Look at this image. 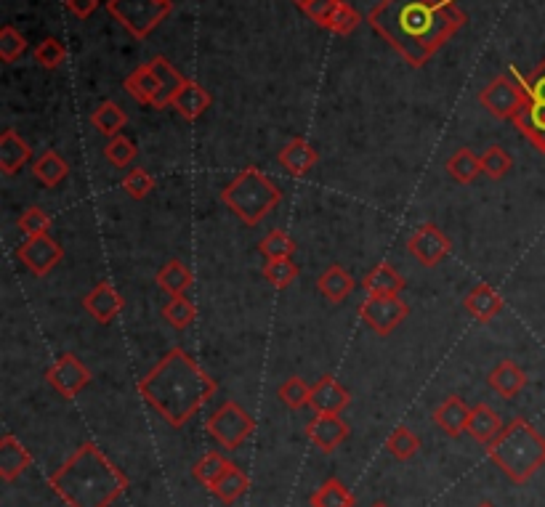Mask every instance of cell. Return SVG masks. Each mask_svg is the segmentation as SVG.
<instances>
[{
  "label": "cell",
  "instance_id": "6da1fadb",
  "mask_svg": "<svg viewBox=\"0 0 545 507\" xmlns=\"http://www.w3.org/2000/svg\"><path fill=\"white\" fill-rule=\"evenodd\" d=\"M367 22L410 67H423L463 27L455 0H381Z\"/></svg>",
  "mask_w": 545,
  "mask_h": 507
},
{
  "label": "cell",
  "instance_id": "7a4b0ae2",
  "mask_svg": "<svg viewBox=\"0 0 545 507\" xmlns=\"http://www.w3.org/2000/svg\"><path fill=\"white\" fill-rule=\"evenodd\" d=\"M218 391L216 380L184 348H173L139 383V396L173 428H184Z\"/></svg>",
  "mask_w": 545,
  "mask_h": 507
},
{
  "label": "cell",
  "instance_id": "3957f363",
  "mask_svg": "<svg viewBox=\"0 0 545 507\" xmlns=\"http://www.w3.org/2000/svg\"><path fill=\"white\" fill-rule=\"evenodd\" d=\"M48 486L67 507H109L128 489V478L96 444L86 441L51 473Z\"/></svg>",
  "mask_w": 545,
  "mask_h": 507
},
{
  "label": "cell",
  "instance_id": "277c9868",
  "mask_svg": "<svg viewBox=\"0 0 545 507\" xmlns=\"http://www.w3.org/2000/svg\"><path fill=\"white\" fill-rule=\"evenodd\" d=\"M484 449L487 457L503 470V476L511 478L514 484H527L545 465V438L524 417H514L511 423L503 425L498 438Z\"/></svg>",
  "mask_w": 545,
  "mask_h": 507
},
{
  "label": "cell",
  "instance_id": "5b68a950",
  "mask_svg": "<svg viewBox=\"0 0 545 507\" xmlns=\"http://www.w3.org/2000/svg\"><path fill=\"white\" fill-rule=\"evenodd\" d=\"M282 192L264 170L245 168L224 186L221 202L240 218L245 226H258L280 205Z\"/></svg>",
  "mask_w": 545,
  "mask_h": 507
},
{
  "label": "cell",
  "instance_id": "8992f818",
  "mask_svg": "<svg viewBox=\"0 0 545 507\" xmlns=\"http://www.w3.org/2000/svg\"><path fill=\"white\" fill-rule=\"evenodd\" d=\"M107 11L133 38L144 40L171 14V0H107Z\"/></svg>",
  "mask_w": 545,
  "mask_h": 507
},
{
  "label": "cell",
  "instance_id": "52a82bcc",
  "mask_svg": "<svg viewBox=\"0 0 545 507\" xmlns=\"http://www.w3.org/2000/svg\"><path fill=\"white\" fill-rule=\"evenodd\" d=\"M205 431H208V436H211L221 449L234 452V449H240V446L248 441L250 433L256 431V420H253L240 404L226 401V404H221V407L208 417Z\"/></svg>",
  "mask_w": 545,
  "mask_h": 507
},
{
  "label": "cell",
  "instance_id": "ba28073f",
  "mask_svg": "<svg viewBox=\"0 0 545 507\" xmlns=\"http://www.w3.org/2000/svg\"><path fill=\"white\" fill-rule=\"evenodd\" d=\"M479 101L498 120H514L519 115V109L527 104L522 77L498 75L490 85H484L482 93H479Z\"/></svg>",
  "mask_w": 545,
  "mask_h": 507
},
{
  "label": "cell",
  "instance_id": "9c48e42d",
  "mask_svg": "<svg viewBox=\"0 0 545 507\" xmlns=\"http://www.w3.org/2000/svg\"><path fill=\"white\" fill-rule=\"evenodd\" d=\"M359 316L365 319L370 330H375L381 338H386V335H391L410 316V306L399 295H370L359 306Z\"/></svg>",
  "mask_w": 545,
  "mask_h": 507
},
{
  "label": "cell",
  "instance_id": "30bf717a",
  "mask_svg": "<svg viewBox=\"0 0 545 507\" xmlns=\"http://www.w3.org/2000/svg\"><path fill=\"white\" fill-rule=\"evenodd\" d=\"M407 253L426 269H434L452 253V242L436 223H423L413 231V237L407 239Z\"/></svg>",
  "mask_w": 545,
  "mask_h": 507
},
{
  "label": "cell",
  "instance_id": "8fae6325",
  "mask_svg": "<svg viewBox=\"0 0 545 507\" xmlns=\"http://www.w3.org/2000/svg\"><path fill=\"white\" fill-rule=\"evenodd\" d=\"M46 380L59 396H64V399H75V396L91 383V369L80 362L75 354H62L46 369Z\"/></svg>",
  "mask_w": 545,
  "mask_h": 507
},
{
  "label": "cell",
  "instance_id": "7c38bea8",
  "mask_svg": "<svg viewBox=\"0 0 545 507\" xmlns=\"http://www.w3.org/2000/svg\"><path fill=\"white\" fill-rule=\"evenodd\" d=\"M62 245L56 242L51 234H40V237H30L19 250H16V258L27 266V269L35 274V277H48L54 266L62 261Z\"/></svg>",
  "mask_w": 545,
  "mask_h": 507
},
{
  "label": "cell",
  "instance_id": "4fadbf2b",
  "mask_svg": "<svg viewBox=\"0 0 545 507\" xmlns=\"http://www.w3.org/2000/svg\"><path fill=\"white\" fill-rule=\"evenodd\" d=\"M351 428L341 415H314V420L306 423V436L320 452L330 454L349 438Z\"/></svg>",
  "mask_w": 545,
  "mask_h": 507
},
{
  "label": "cell",
  "instance_id": "5bb4252c",
  "mask_svg": "<svg viewBox=\"0 0 545 507\" xmlns=\"http://www.w3.org/2000/svg\"><path fill=\"white\" fill-rule=\"evenodd\" d=\"M349 404L351 393L346 391L333 375H322L320 380L312 385L309 407L314 409V415H341Z\"/></svg>",
  "mask_w": 545,
  "mask_h": 507
},
{
  "label": "cell",
  "instance_id": "9a60e30c",
  "mask_svg": "<svg viewBox=\"0 0 545 507\" xmlns=\"http://www.w3.org/2000/svg\"><path fill=\"white\" fill-rule=\"evenodd\" d=\"M83 308H86L88 314L94 316L99 324H109L120 311H123V298H120V292L109 285V282H99V285L83 298Z\"/></svg>",
  "mask_w": 545,
  "mask_h": 507
},
{
  "label": "cell",
  "instance_id": "2e32d148",
  "mask_svg": "<svg viewBox=\"0 0 545 507\" xmlns=\"http://www.w3.org/2000/svg\"><path fill=\"white\" fill-rule=\"evenodd\" d=\"M514 125L540 154H545V101L527 99V104L514 117Z\"/></svg>",
  "mask_w": 545,
  "mask_h": 507
},
{
  "label": "cell",
  "instance_id": "e0dca14e",
  "mask_svg": "<svg viewBox=\"0 0 545 507\" xmlns=\"http://www.w3.org/2000/svg\"><path fill=\"white\" fill-rule=\"evenodd\" d=\"M468 415L471 407L460 396H447V399L434 409V425L450 438H458L460 433H466Z\"/></svg>",
  "mask_w": 545,
  "mask_h": 507
},
{
  "label": "cell",
  "instance_id": "ac0fdd59",
  "mask_svg": "<svg viewBox=\"0 0 545 507\" xmlns=\"http://www.w3.org/2000/svg\"><path fill=\"white\" fill-rule=\"evenodd\" d=\"M32 465V454L27 446H22V441H16L11 433L3 436L0 441V478L11 484L16 478L22 476L24 470Z\"/></svg>",
  "mask_w": 545,
  "mask_h": 507
},
{
  "label": "cell",
  "instance_id": "d6986e66",
  "mask_svg": "<svg viewBox=\"0 0 545 507\" xmlns=\"http://www.w3.org/2000/svg\"><path fill=\"white\" fill-rule=\"evenodd\" d=\"M30 160H32L30 144H27L14 128H6L3 136H0V170H3V176H16Z\"/></svg>",
  "mask_w": 545,
  "mask_h": 507
},
{
  "label": "cell",
  "instance_id": "ffe728a7",
  "mask_svg": "<svg viewBox=\"0 0 545 507\" xmlns=\"http://www.w3.org/2000/svg\"><path fill=\"white\" fill-rule=\"evenodd\" d=\"M123 88L125 93H131L133 99L139 101V104H147V107H157V101H160V80H157L149 62L139 64L131 75L125 77Z\"/></svg>",
  "mask_w": 545,
  "mask_h": 507
},
{
  "label": "cell",
  "instance_id": "44dd1931",
  "mask_svg": "<svg viewBox=\"0 0 545 507\" xmlns=\"http://www.w3.org/2000/svg\"><path fill=\"white\" fill-rule=\"evenodd\" d=\"M463 308L474 316L476 322H492L503 311V298H500V292L495 287L482 282L463 298Z\"/></svg>",
  "mask_w": 545,
  "mask_h": 507
},
{
  "label": "cell",
  "instance_id": "7402d4cb",
  "mask_svg": "<svg viewBox=\"0 0 545 507\" xmlns=\"http://www.w3.org/2000/svg\"><path fill=\"white\" fill-rule=\"evenodd\" d=\"M211 104H213V96L205 91L203 85L195 83V80H187V83H184V88L179 91V96L173 99V107H176V112H179L184 120H189V123L200 120V117L208 112V107H211Z\"/></svg>",
  "mask_w": 545,
  "mask_h": 507
},
{
  "label": "cell",
  "instance_id": "603a6c76",
  "mask_svg": "<svg viewBox=\"0 0 545 507\" xmlns=\"http://www.w3.org/2000/svg\"><path fill=\"white\" fill-rule=\"evenodd\" d=\"M317 160H320L317 149L306 139H301V136L288 141V146L280 152V165L288 170L290 176H306L317 165Z\"/></svg>",
  "mask_w": 545,
  "mask_h": 507
},
{
  "label": "cell",
  "instance_id": "cb8c5ba5",
  "mask_svg": "<svg viewBox=\"0 0 545 507\" xmlns=\"http://www.w3.org/2000/svg\"><path fill=\"white\" fill-rule=\"evenodd\" d=\"M487 380H490L492 388H495L503 399H516V396L527 388V375H524V369L516 362H511V359L498 362V367L492 369Z\"/></svg>",
  "mask_w": 545,
  "mask_h": 507
},
{
  "label": "cell",
  "instance_id": "d4e9b609",
  "mask_svg": "<svg viewBox=\"0 0 545 507\" xmlns=\"http://www.w3.org/2000/svg\"><path fill=\"white\" fill-rule=\"evenodd\" d=\"M468 436L479 441V444H490L498 438V433L503 431V420L498 417L495 409H490L487 404H474L471 407V415H468Z\"/></svg>",
  "mask_w": 545,
  "mask_h": 507
},
{
  "label": "cell",
  "instance_id": "484cf974",
  "mask_svg": "<svg viewBox=\"0 0 545 507\" xmlns=\"http://www.w3.org/2000/svg\"><path fill=\"white\" fill-rule=\"evenodd\" d=\"M149 64H152V70H155L157 80H160V101H157L155 109L173 107V99L179 96V91L184 88L187 80L181 77V72L176 67H171V62L165 56H155V59H149Z\"/></svg>",
  "mask_w": 545,
  "mask_h": 507
},
{
  "label": "cell",
  "instance_id": "4316f807",
  "mask_svg": "<svg viewBox=\"0 0 545 507\" xmlns=\"http://www.w3.org/2000/svg\"><path fill=\"white\" fill-rule=\"evenodd\" d=\"M354 287H357L354 277H351L343 266H338V263L322 271V277L317 279V290H320L322 298H327L330 303H343V300L354 292Z\"/></svg>",
  "mask_w": 545,
  "mask_h": 507
},
{
  "label": "cell",
  "instance_id": "83f0119b",
  "mask_svg": "<svg viewBox=\"0 0 545 507\" xmlns=\"http://www.w3.org/2000/svg\"><path fill=\"white\" fill-rule=\"evenodd\" d=\"M362 287L367 290V295H399V292L405 290V277L391 263H378L367 274Z\"/></svg>",
  "mask_w": 545,
  "mask_h": 507
},
{
  "label": "cell",
  "instance_id": "f1b7e54d",
  "mask_svg": "<svg viewBox=\"0 0 545 507\" xmlns=\"http://www.w3.org/2000/svg\"><path fill=\"white\" fill-rule=\"evenodd\" d=\"M248 489H250L248 476H245L234 462H229V468H226L224 473L218 476L216 484L211 486V494L224 502V505H234V502L240 500L242 494L248 492Z\"/></svg>",
  "mask_w": 545,
  "mask_h": 507
},
{
  "label": "cell",
  "instance_id": "f546056e",
  "mask_svg": "<svg viewBox=\"0 0 545 507\" xmlns=\"http://www.w3.org/2000/svg\"><path fill=\"white\" fill-rule=\"evenodd\" d=\"M32 176L38 178L43 186H48V189H54V186H59L62 181H67V176H70V165H67L59 154L48 149V152H43L38 160L32 162Z\"/></svg>",
  "mask_w": 545,
  "mask_h": 507
},
{
  "label": "cell",
  "instance_id": "4dcf8cb0",
  "mask_svg": "<svg viewBox=\"0 0 545 507\" xmlns=\"http://www.w3.org/2000/svg\"><path fill=\"white\" fill-rule=\"evenodd\" d=\"M192 282H195L192 271H189L181 261H168L163 269L157 271V287H160L165 295H171V298L184 295V292L192 287Z\"/></svg>",
  "mask_w": 545,
  "mask_h": 507
},
{
  "label": "cell",
  "instance_id": "1f68e13d",
  "mask_svg": "<svg viewBox=\"0 0 545 507\" xmlns=\"http://www.w3.org/2000/svg\"><path fill=\"white\" fill-rule=\"evenodd\" d=\"M91 125H94L102 136H107V139H115V136L123 133L125 125H128V115L117 107L115 101H104V104H99V107L94 109Z\"/></svg>",
  "mask_w": 545,
  "mask_h": 507
},
{
  "label": "cell",
  "instance_id": "d6a6232c",
  "mask_svg": "<svg viewBox=\"0 0 545 507\" xmlns=\"http://www.w3.org/2000/svg\"><path fill=\"white\" fill-rule=\"evenodd\" d=\"M312 507H354V494L341 478H327L325 484L312 494Z\"/></svg>",
  "mask_w": 545,
  "mask_h": 507
},
{
  "label": "cell",
  "instance_id": "836d02e7",
  "mask_svg": "<svg viewBox=\"0 0 545 507\" xmlns=\"http://www.w3.org/2000/svg\"><path fill=\"white\" fill-rule=\"evenodd\" d=\"M447 173H450L458 184H474L476 176L482 173V160H479L471 149H458V152L447 160Z\"/></svg>",
  "mask_w": 545,
  "mask_h": 507
},
{
  "label": "cell",
  "instance_id": "e575fe53",
  "mask_svg": "<svg viewBox=\"0 0 545 507\" xmlns=\"http://www.w3.org/2000/svg\"><path fill=\"white\" fill-rule=\"evenodd\" d=\"M258 253L264 255L266 261L293 258V253H296V242H293V237H290L288 231L274 229V231H269L264 239H261V245H258Z\"/></svg>",
  "mask_w": 545,
  "mask_h": 507
},
{
  "label": "cell",
  "instance_id": "d590c367",
  "mask_svg": "<svg viewBox=\"0 0 545 507\" xmlns=\"http://www.w3.org/2000/svg\"><path fill=\"white\" fill-rule=\"evenodd\" d=\"M386 449H389L397 460L407 462L413 460L415 454H418V449H421V438L415 436L407 425H399V428H394L391 436L386 438Z\"/></svg>",
  "mask_w": 545,
  "mask_h": 507
},
{
  "label": "cell",
  "instance_id": "8d00e7d4",
  "mask_svg": "<svg viewBox=\"0 0 545 507\" xmlns=\"http://www.w3.org/2000/svg\"><path fill=\"white\" fill-rule=\"evenodd\" d=\"M163 319L171 324V327H176V330H187L189 324L197 319L195 303L189 298H184V295H176V298H171L163 306Z\"/></svg>",
  "mask_w": 545,
  "mask_h": 507
},
{
  "label": "cell",
  "instance_id": "74e56055",
  "mask_svg": "<svg viewBox=\"0 0 545 507\" xmlns=\"http://www.w3.org/2000/svg\"><path fill=\"white\" fill-rule=\"evenodd\" d=\"M479 160H482V173L492 181H500V178H506L514 168V160H511V154L503 149V146H490V149H484L479 154Z\"/></svg>",
  "mask_w": 545,
  "mask_h": 507
},
{
  "label": "cell",
  "instance_id": "f35d334b",
  "mask_svg": "<svg viewBox=\"0 0 545 507\" xmlns=\"http://www.w3.org/2000/svg\"><path fill=\"white\" fill-rule=\"evenodd\" d=\"M264 279L274 290H285L298 279V266L293 258H280V261H266Z\"/></svg>",
  "mask_w": 545,
  "mask_h": 507
},
{
  "label": "cell",
  "instance_id": "ab89813d",
  "mask_svg": "<svg viewBox=\"0 0 545 507\" xmlns=\"http://www.w3.org/2000/svg\"><path fill=\"white\" fill-rule=\"evenodd\" d=\"M226 468H229V460H226L224 454H221V452H205L203 457L197 460V465H195V470H192V473H195V478L200 481V484H205L208 489H211V486L218 481V476H221Z\"/></svg>",
  "mask_w": 545,
  "mask_h": 507
},
{
  "label": "cell",
  "instance_id": "60d3db41",
  "mask_svg": "<svg viewBox=\"0 0 545 507\" xmlns=\"http://www.w3.org/2000/svg\"><path fill=\"white\" fill-rule=\"evenodd\" d=\"M277 396H280V401L288 409H304L309 407V399H312V385H306L301 377H288L280 385Z\"/></svg>",
  "mask_w": 545,
  "mask_h": 507
},
{
  "label": "cell",
  "instance_id": "b9f144b4",
  "mask_svg": "<svg viewBox=\"0 0 545 507\" xmlns=\"http://www.w3.org/2000/svg\"><path fill=\"white\" fill-rule=\"evenodd\" d=\"M359 22H362V19H359L357 11H354L346 0H338L333 8V14L327 19L325 30L335 32V35H351V32L357 30Z\"/></svg>",
  "mask_w": 545,
  "mask_h": 507
},
{
  "label": "cell",
  "instance_id": "7bdbcfd3",
  "mask_svg": "<svg viewBox=\"0 0 545 507\" xmlns=\"http://www.w3.org/2000/svg\"><path fill=\"white\" fill-rule=\"evenodd\" d=\"M104 157H107L115 168H128L136 157H139V149L133 144L128 136H115V139H109L107 146H104Z\"/></svg>",
  "mask_w": 545,
  "mask_h": 507
},
{
  "label": "cell",
  "instance_id": "ee69618b",
  "mask_svg": "<svg viewBox=\"0 0 545 507\" xmlns=\"http://www.w3.org/2000/svg\"><path fill=\"white\" fill-rule=\"evenodd\" d=\"M64 59H67V48H64V43L59 38H46L35 46V62H38L43 70H56V67H62Z\"/></svg>",
  "mask_w": 545,
  "mask_h": 507
},
{
  "label": "cell",
  "instance_id": "f6af8a7d",
  "mask_svg": "<svg viewBox=\"0 0 545 507\" xmlns=\"http://www.w3.org/2000/svg\"><path fill=\"white\" fill-rule=\"evenodd\" d=\"M27 51V40H24V35L16 27H11V24H6L3 30H0V59L6 64L16 62L19 56Z\"/></svg>",
  "mask_w": 545,
  "mask_h": 507
},
{
  "label": "cell",
  "instance_id": "bcb514c9",
  "mask_svg": "<svg viewBox=\"0 0 545 507\" xmlns=\"http://www.w3.org/2000/svg\"><path fill=\"white\" fill-rule=\"evenodd\" d=\"M51 229V216H48L46 210L38 208V205H32L19 216V231L30 237H40V234H48Z\"/></svg>",
  "mask_w": 545,
  "mask_h": 507
},
{
  "label": "cell",
  "instance_id": "7dc6e473",
  "mask_svg": "<svg viewBox=\"0 0 545 507\" xmlns=\"http://www.w3.org/2000/svg\"><path fill=\"white\" fill-rule=\"evenodd\" d=\"M123 189L128 192V197H133V200H144V197H149L152 189H155V178L149 176V170L133 168L131 173L125 176Z\"/></svg>",
  "mask_w": 545,
  "mask_h": 507
},
{
  "label": "cell",
  "instance_id": "c3c4849f",
  "mask_svg": "<svg viewBox=\"0 0 545 507\" xmlns=\"http://www.w3.org/2000/svg\"><path fill=\"white\" fill-rule=\"evenodd\" d=\"M524 93H527V99L532 101H545V59L532 70V75L522 77Z\"/></svg>",
  "mask_w": 545,
  "mask_h": 507
},
{
  "label": "cell",
  "instance_id": "681fc988",
  "mask_svg": "<svg viewBox=\"0 0 545 507\" xmlns=\"http://www.w3.org/2000/svg\"><path fill=\"white\" fill-rule=\"evenodd\" d=\"M338 0H309L304 6V14L312 19V22H317L320 27H325L327 19H330V14H333V8Z\"/></svg>",
  "mask_w": 545,
  "mask_h": 507
},
{
  "label": "cell",
  "instance_id": "f907efd6",
  "mask_svg": "<svg viewBox=\"0 0 545 507\" xmlns=\"http://www.w3.org/2000/svg\"><path fill=\"white\" fill-rule=\"evenodd\" d=\"M64 6L70 8L78 19H88L99 8V0H64Z\"/></svg>",
  "mask_w": 545,
  "mask_h": 507
},
{
  "label": "cell",
  "instance_id": "816d5d0a",
  "mask_svg": "<svg viewBox=\"0 0 545 507\" xmlns=\"http://www.w3.org/2000/svg\"><path fill=\"white\" fill-rule=\"evenodd\" d=\"M293 3H296V6H301V8H304L306 3H309V0H293Z\"/></svg>",
  "mask_w": 545,
  "mask_h": 507
},
{
  "label": "cell",
  "instance_id": "f5cc1de1",
  "mask_svg": "<svg viewBox=\"0 0 545 507\" xmlns=\"http://www.w3.org/2000/svg\"><path fill=\"white\" fill-rule=\"evenodd\" d=\"M370 507H389V505H386V502H375V505H370Z\"/></svg>",
  "mask_w": 545,
  "mask_h": 507
},
{
  "label": "cell",
  "instance_id": "db71d44e",
  "mask_svg": "<svg viewBox=\"0 0 545 507\" xmlns=\"http://www.w3.org/2000/svg\"><path fill=\"white\" fill-rule=\"evenodd\" d=\"M479 507H495V505H492V502H482V505H479Z\"/></svg>",
  "mask_w": 545,
  "mask_h": 507
}]
</instances>
